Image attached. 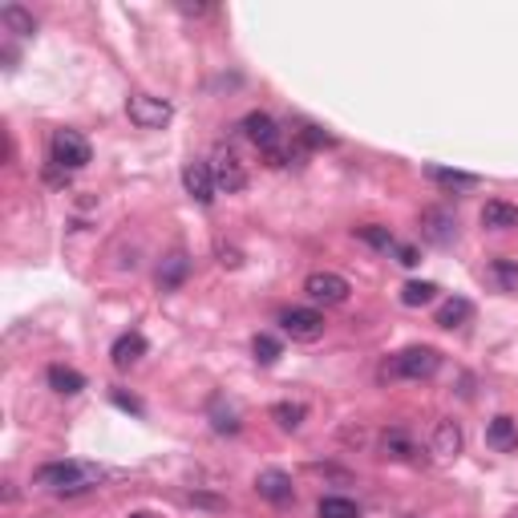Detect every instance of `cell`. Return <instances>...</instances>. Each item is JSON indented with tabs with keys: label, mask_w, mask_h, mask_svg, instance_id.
I'll use <instances>...</instances> for the list:
<instances>
[{
	"label": "cell",
	"mask_w": 518,
	"mask_h": 518,
	"mask_svg": "<svg viewBox=\"0 0 518 518\" xmlns=\"http://www.w3.org/2000/svg\"><path fill=\"white\" fill-rule=\"evenodd\" d=\"M300 138H304L308 146H333V134H325L320 126H304V130H300Z\"/></svg>",
	"instance_id": "29"
},
{
	"label": "cell",
	"mask_w": 518,
	"mask_h": 518,
	"mask_svg": "<svg viewBox=\"0 0 518 518\" xmlns=\"http://www.w3.org/2000/svg\"><path fill=\"white\" fill-rule=\"evenodd\" d=\"M320 518H360V506L352 498H341V494H328V498H320L317 506Z\"/></svg>",
	"instance_id": "22"
},
{
	"label": "cell",
	"mask_w": 518,
	"mask_h": 518,
	"mask_svg": "<svg viewBox=\"0 0 518 518\" xmlns=\"http://www.w3.org/2000/svg\"><path fill=\"white\" fill-rule=\"evenodd\" d=\"M106 478L110 474L94 462H45V465H37L33 486H41L49 494H62V498H78V494L97 490Z\"/></svg>",
	"instance_id": "1"
},
{
	"label": "cell",
	"mask_w": 518,
	"mask_h": 518,
	"mask_svg": "<svg viewBox=\"0 0 518 518\" xmlns=\"http://www.w3.org/2000/svg\"><path fill=\"white\" fill-rule=\"evenodd\" d=\"M482 227H490V231L518 227V207H514V202H506V199H490L482 207Z\"/></svg>",
	"instance_id": "14"
},
{
	"label": "cell",
	"mask_w": 518,
	"mask_h": 518,
	"mask_svg": "<svg viewBox=\"0 0 518 518\" xmlns=\"http://www.w3.org/2000/svg\"><path fill=\"white\" fill-rule=\"evenodd\" d=\"M470 317H474V304H470V300H462V296L446 300V304L438 308V325L441 328H462Z\"/></svg>",
	"instance_id": "17"
},
{
	"label": "cell",
	"mask_w": 518,
	"mask_h": 518,
	"mask_svg": "<svg viewBox=\"0 0 518 518\" xmlns=\"http://www.w3.org/2000/svg\"><path fill=\"white\" fill-rule=\"evenodd\" d=\"M130 518H150V514H130Z\"/></svg>",
	"instance_id": "32"
},
{
	"label": "cell",
	"mask_w": 518,
	"mask_h": 518,
	"mask_svg": "<svg viewBox=\"0 0 518 518\" xmlns=\"http://www.w3.org/2000/svg\"><path fill=\"white\" fill-rule=\"evenodd\" d=\"M255 490H259V498L272 502V506H288L292 498H296V490H292V478L284 474V470H259V478H255Z\"/></svg>",
	"instance_id": "10"
},
{
	"label": "cell",
	"mask_w": 518,
	"mask_h": 518,
	"mask_svg": "<svg viewBox=\"0 0 518 518\" xmlns=\"http://www.w3.org/2000/svg\"><path fill=\"white\" fill-rule=\"evenodd\" d=\"M49 162L57 170H65V175H78V170H86L94 162V146L78 130H57L53 142H49Z\"/></svg>",
	"instance_id": "2"
},
{
	"label": "cell",
	"mask_w": 518,
	"mask_h": 518,
	"mask_svg": "<svg viewBox=\"0 0 518 518\" xmlns=\"http://www.w3.org/2000/svg\"><path fill=\"white\" fill-rule=\"evenodd\" d=\"M211 175H215V186H219L223 194H239V191H247V183H251V175H247V162L239 159L231 146H215V154H211Z\"/></svg>",
	"instance_id": "4"
},
{
	"label": "cell",
	"mask_w": 518,
	"mask_h": 518,
	"mask_svg": "<svg viewBox=\"0 0 518 518\" xmlns=\"http://www.w3.org/2000/svg\"><path fill=\"white\" fill-rule=\"evenodd\" d=\"M304 292H308V300H312V304L333 308V304H344L352 288H349V280H344V275H336V272H312L304 280Z\"/></svg>",
	"instance_id": "8"
},
{
	"label": "cell",
	"mask_w": 518,
	"mask_h": 518,
	"mask_svg": "<svg viewBox=\"0 0 518 518\" xmlns=\"http://www.w3.org/2000/svg\"><path fill=\"white\" fill-rule=\"evenodd\" d=\"M381 454L393 457V462H417L422 449H417V441H413L405 430H389L385 438H381Z\"/></svg>",
	"instance_id": "15"
},
{
	"label": "cell",
	"mask_w": 518,
	"mask_h": 518,
	"mask_svg": "<svg viewBox=\"0 0 518 518\" xmlns=\"http://www.w3.org/2000/svg\"><path fill=\"white\" fill-rule=\"evenodd\" d=\"M126 114L138 130H162V126L175 118V106H170L167 97H150V94H134L126 102Z\"/></svg>",
	"instance_id": "5"
},
{
	"label": "cell",
	"mask_w": 518,
	"mask_h": 518,
	"mask_svg": "<svg viewBox=\"0 0 518 518\" xmlns=\"http://www.w3.org/2000/svg\"><path fill=\"white\" fill-rule=\"evenodd\" d=\"M251 352H255V360H259V365H275V360H280V341H275V336H267V333H259L251 341Z\"/></svg>",
	"instance_id": "25"
},
{
	"label": "cell",
	"mask_w": 518,
	"mask_h": 518,
	"mask_svg": "<svg viewBox=\"0 0 518 518\" xmlns=\"http://www.w3.org/2000/svg\"><path fill=\"white\" fill-rule=\"evenodd\" d=\"M486 441H490L494 449H514L518 446V425H514V417H494L490 430H486Z\"/></svg>",
	"instance_id": "20"
},
{
	"label": "cell",
	"mask_w": 518,
	"mask_h": 518,
	"mask_svg": "<svg viewBox=\"0 0 518 518\" xmlns=\"http://www.w3.org/2000/svg\"><path fill=\"white\" fill-rule=\"evenodd\" d=\"M441 365V352L430 349V344H413V349H401L393 360H389V377H401V381H425L433 377Z\"/></svg>",
	"instance_id": "3"
},
{
	"label": "cell",
	"mask_w": 518,
	"mask_h": 518,
	"mask_svg": "<svg viewBox=\"0 0 518 518\" xmlns=\"http://www.w3.org/2000/svg\"><path fill=\"white\" fill-rule=\"evenodd\" d=\"M146 357V341H142V333H126L114 341V349H110V360H114L118 369H130V365H138V360Z\"/></svg>",
	"instance_id": "12"
},
{
	"label": "cell",
	"mask_w": 518,
	"mask_h": 518,
	"mask_svg": "<svg viewBox=\"0 0 518 518\" xmlns=\"http://www.w3.org/2000/svg\"><path fill=\"white\" fill-rule=\"evenodd\" d=\"M462 449V430L454 422H438L433 425V454L438 457H454Z\"/></svg>",
	"instance_id": "18"
},
{
	"label": "cell",
	"mask_w": 518,
	"mask_h": 518,
	"mask_svg": "<svg viewBox=\"0 0 518 518\" xmlns=\"http://www.w3.org/2000/svg\"><path fill=\"white\" fill-rule=\"evenodd\" d=\"M45 381H49V389L62 397H73L86 389V377H81L78 369H70V365H49V373H45Z\"/></svg>",
	"instance_id": "16"
},
{
	"label": "cell",
	"mask_w": 518,
	"mask_h": 518,
	"mask_svg": "<svg viewBox=\"0 0 518 518\" xmlns=\"http://www.w3.org/2000/svg\"><path fill=\"white\" fill-rule=\"evenodd\" d=\"M422 235L430 239V243H438V247L454 243V239H457V219L449 211H441V207H430V211L422 215Z\"/></svg>",
	"instance_id": "11"
},
{
	"label": "cell",
	"mask_w": 518,
	"mask_h": 518,
	"mask_svg": "<svg viewBox=\"0 0 518 518\" xmlns=\"http://www.w3.org/2000/svg\"><path fill=\"white\" fill-rule=\"evenodd\" d=\"M430 178L441 186H449V191H470V186H478V175H465V170H446V167H430Z\"/></svg>",
	"instance_id": "23"
},
{
	"label": "cell",
	"mask_w": 518,
	"mask_h": 518,
	"mask_svg": "<svg viewBox=\"0 0 518 518\" xmlns=\"http://www.w3.org/2000/svg\"><path fill=\"white\" fill-rule=\"evenodd\" d=\"M433 300H438V284H430V280H409L401 288L405 308H422V304H433Z\"/></svg>",
	"instance_id": "21"
},
{
	"label": "cell",
	"mask_w": 518,
	"mask_h": 518,
	"mask_svg": "<svg viewBox=\"0 0 518 518\" xmlns=\"http://www.w3.org/2000/svg\"><path fill=\"white\" fill-rule=\"evenodd\" d=\"M0 21H4V29H9V33H17V37H33L37 33L33 12L21 9V4H4V9H0Z\"/></svg>",
	"instance_id": "19"
},
{
	"label": "cell",
	"mask_w": 518,
	"mask_h": 518,
	"mask_svg": "<svg viewBox=\"0 0 518 518\" xmlns=\"http://www.w3.org/2000/svg\"><path fill=\"white\" fill-rule=\"evenodd\" d=\"M272 417L280 422V430H300L304 425V417H308V405H300V401H280L272 409Z\"/></svg>",
	"instance_id": "24"
},
{
	"label": "cell",
	"mask_w": 518,
	"mask_h": 518,
	"mask_svg": "<svg viewBox=\"0 0 518 518\" xmlns=\"http://www.w3.org/2000/svg\"><path fill=\"white\" fill-rule=\"evenodd\" d=\"M186 275H191V259H186L183 251L167 255V259H162V264H159V288H162V292L183 288V284H186Z\"/></svg>",
	"instance_id": "13"
},
{
	"label": "cell",
	"mask_w": 518,
	"mask_h": 518,
	"mask_svg": "<svg viewBox=\"0 0 518 518\" xmlns=\"http://www.w3.org/2000/svg\"><path fill=\"white\" fill-rule=\"evenodd\" d=\"M110 397H114V405H118V409H126V413H142V405L134 401V397H126L122 389H114V393H110Z\"/></svg>",
	"instance_id": "30"
},
{
	"label": "cell",
	"mask_w": 518,
	"mask_h": 518,
	"mask_svg": "<svg viewBox=\"0 0 518 518\" xmlns=\"http://www.w3.org/2000/svg\"><path fill=\"white\" fill-rule=\"evenodd\" d=\"M494 280H498L502 292H518V264L514 259H494Z\"/></svg>",
	"instance_id": "27"
},
{
	"label": "cell",
	"mask_w": 518,
	"mask_h": 518,
	"mask_svg": "<svg viewBox=\"0 0 518 518\" xmlns=\"http://www.w3.org/2000/svg\"><path fill=\"white\" fill-rule=\"evenodd\" d=\"M397 259H401L405 267H413V264H417V251H413V247H401V243H397Z\"/></svg>",
	"instance_id": "31"
},
{
	"label": "cell",
	"mask_w": 518,
	"mask_h": 518,
	"mask_svg": "<svg viewBox=\"0 0 518 518\" xmlns=\"http://www.w3.org/2000/svg\"><path fill=\"white\" fill-rule=\"evenodd\" d=\"M357 235L365 239V243L381 247V251H397V239H393V231H389V227H377V223H369V227H357Z\"/></svg>",
	"instance_id": "26"
},
{
	"label": "cell",
	"mask_w": 518,
	"mask_h": 518,
	"mask_svg": "<svg viewBox=\"0 0 518 518\" xmlns=\"http://www.w3.org/2000/svg\"><path fill=\"white\" fill-rule=\"evenodd\" d=\"M280 328L292 341L312 344L325 336V312H317V308H288V312H280Z\"/></svg>",
	"instance_id": "6"
},
{
	"label": "cell",
	"mask_w": 518,
	"mask_h": 518,
	"mask_svg": "<svg viewBox=\"0 0 518 518\" xmlns=\"http://www.w3.org/2000/svg\"><path fill=\"white\" fill-rule=\"evenodd\" d=\"M183 186L199 207H211L219 186H215V175H211V162H186L183 167Z\"/></svg>",
	"instance_id": "9"
},
{
	"label": "cell",
	"mask_w": 518,
	"mask_h": 518,
	"mask_svg": "<svg viewBox=\"0 0 518 518\" xmlns=\"http://www.w3.org/2000/svg\"><path fill=\"white\" fill-rule=\"evenodd\" d=\"M239 130H243V138L251 142V146H259L264 154H275V150L284 146V134L280 126H275L272 114H264V110H251V114L239 122Z\"/></svg>",
	"instance_id": "7"
},
{
	"label": "cell",
	"mask_w": 518,
	"mask_h": 518,
	"mask_svg": "<svg viewBox=\"0 0 518 518\" xmlns=\"http://www.w3.org/2000/svg\"><path fill=\"white\" fill-rule=\"evenodd\" d=\"M211 417H215V430H219V433H239V417H235V413H223L219 409V405H215V409H211Z\"/></svg>",
	"instance_id": "28"
}]
</instances>
